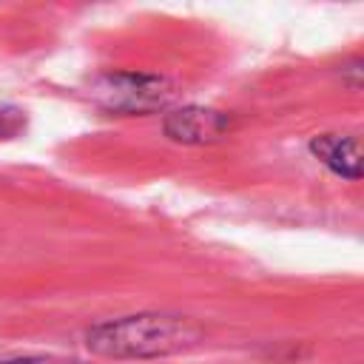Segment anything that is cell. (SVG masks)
<instances>
[{
	"instance_id": "1",
	"label": "cell",
	"mask_w": 364,
	"mask_h": 364,
	"mask_svg": "<svg viewBox=\"0 0 364 364\" xmlns=\"http://www.w3.org/2000/svg\"><path fill=\"white\" fill-rule=\"evenodd\" d=\"M202 338L191 318L179 316H131L100 324L88 333V347L102 355H162L176 353Z\"/></svg>"
},
{
	"instance_id": "2",
	"label": "cell",
	"mask_w": 364,
	"mask_h": 364,
	"mask_svg": "<svg viewBox=\"0 0 364 364\" xmlns=\"http://www.w3.org/2000/svg\"><path fill=\"white\" fill-rule=\"evenodd\" d=\"M105 105L122 108V111H145L165 105L171 100V88L159 77H145V74H119L108 77L105 88L97 91Z\"/></svg>"
},
{
	"instance_id": "5",
	"label": "cell",
	"mask_w": 364,
	"mask_h": 364,
	"mask_svg": "<svg viewBox=\"0 0 364 364\" xmlns=\"http://www.w3.org/2000/svg\"><path fill=\"white\" fill-rule=\"evenodd\" d=\"M3 364H82L74 358H17V361H3Z\"/></svg>"
},
{
	"instance_id": "4",
	"label": "cell",
	"mask_w": 364,
	"mask_h": 364,
	"mask_svg": "<svg viewBox=\"0 0 364 364\" xmlns=\"http://www.w3.org/2000/svg\"><path fill=\"white\" fill-rule=\"evenodd\" d=\"M313 154L327 162L336 173L341 176H350L355 179L361 173V151H358V139L355 136H336V134H327V136H318L313 139Z\"/></svg>"
},
{
	"instance_id": "3",
	"label": "cell",
	"mask_w": 364,
	"mask_h": 364,
	"mask_svg": "<svg viewBox=\"0 0 364 364\" xmlns=\"http://www.w3.org/2000/svg\"><path fill=\"white\" fill-rule=\"evenodd\" d=\"M225 117H219L216 111H199V108H188V111H176L168 117L165 131L173 139H185V142H199V139H213L225 131Z\"/></svg>"
}]
</instances>
